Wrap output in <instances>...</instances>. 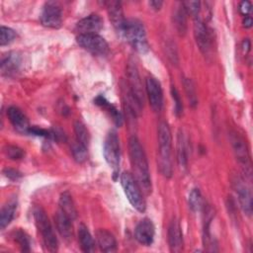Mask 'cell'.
<instances>
[{
  "label": "cell",
  "instance_id": "1",
  "mask_svg": "<svg viewBox=\"0 0 253 253\" xmlns=\"http://www.w3.org/2000/svg\"><path fill=\"white\" fill-rule=\"evenodd\" d=\"M128 153L133 177L143 193L146 195L151 194L152 186L147 158L140 141L134 135L128 139Z\"/></svg>",
  "mask_w": 253,
  "mask_h": 253
},
{
  "label": "cell",
  "instance_id": "2",
  "mask_svg": "<svg viewBox=\"0 0 253 253\" xmlns=\"http://www.w3.org/2000/svg\"><path fill=\"white\" fill-rule=\"evenodd\" d=\"M158 168L161 174L170 178L173 174L172 164V138L169 126L166 122L158 125Z\"/></svg>",
  "mask_w": 253,
  "mask_h": 253
},
{
  "label": "cell",
  "instance_id": "3",
  "mask_svg": "<svg viewBox=\"0 0 253 253\" xmlns=\"http://www.w3.org/2000/svg\"><path fill=\"white\" fill-rule=\"evenodd\" d=\"M139 53H146L149 45L142 23L136 19H126L120 34Z\"/></svg>",
  "mask_w": 253,
  "mask_h": 253
},
{
  "label": "cell",
  "instance_id": "4",
  "mask_svg": "<svg viewBox=\"0 0 253 253\" xmlns=\"http://www.w3.org/2000/svg\"><path fill=\"white\" fill-rule=\"evenodd\" d=\"M34 219H35L36 226L39 232L41 233V236L45 248L49 252L57 251L58 249L57 238L55 236L51 223L48 219V216L41 207H37L34 210Z\"/></svg>",
  "mask_w": 253,
  "mask_h": 253
},
{
  "label": "cell",
  "instance_id": "5",
  "mask_svg": "<svg viewBox=\"0 0 253 253\" xmlns=\"http://www.w3.org/2000/svg\"><path fill=\"white\" fill-rule=\"evenodd\" d=\"M121 184L124 192L130 205L139 212H143L146 209L145 200L142 195V190L135 178L129 172H124L121 175Z\"/></svg>",
  "mask_w": 253,
  "mask_h": 253
},
{
  "label": "cell",
  "instance_id": "6",
  "mask_svg": "<svg viewBox=\"0 0 253 253\" xmlns=\"http://www.w3.org/2000/svg\"><path fill=\"white\" fill-rule=\"evenodd\" d=\"M103 153L106 162L114 170V174L117 175L121 161V147L118 134L115 130H111L107 134L104 141Z\"/></svg>",
  "mask_w": 253,
  "mask_h": 253
},
{
  "label": "cell",
  "instance_id": "7",
  "mask_svg": "<svg viewBox=\"0 0 253 253\" xmlns=\"http://www.w3.org/2000/svg\"><path fill=\"white\" fill-rule=\"evenodd\" d=\"M77 43L94 55H106L109 52V44L98 34H80L76 38Z\"/></svg>",
  "mask_w": 253,
  "mask_h": 253
},
{
  "label": "cell",
  "instance_id": "8",
  "mask_svg": "<svg viewBox=\"0 0 253 253\" xmlns=\"http://www.w3.org/2000/svg\"><path fill=\"white\" fill-rule=\"evenodd\" d=\"M230 141H231V145H232L233 152L235 154L236 159L243 167L245 173L250 176L251 175L250 155H249L248 147L244 138L237 132L233 131L230 134Z\"/></svg>",
  "mask_w": 253,
  "mask_h": 253
},
{
  "label": "cell",
  "instance_id": "9",
  "mask_svg": "<svg viewBox=\"0 0 253 253\" xmlns=\"http://www.w3.org/2000/svg\"><path fill=\"white\" fill-rule=\"evenodd\" d=\"M41 23L47 28L57 29L62 24V10L55 2H46L42 10Z\"/></svg>",
  "mask_w": 253,
  "mask_h": 253
},
{
  "label": "cell",
  "instance_id": "10",
  "mask_svg": "<svg viewBox=\"0 0 253 253\" xmlns=\"http://www.w3.org/2000/svg\"><path fill=\"white\" fill-rule=\"evenodd\" d=\"M127 89L132 95V97L138 102L142 107L144 102V93L142 90V85L139 77V73L135 62H128L127 68Z\"/></svg>",
  "mask_w": 253,
  "mask_h": 253
},
{
  "label": "cell",
  "instance_id": "11",
  "mask_svg": "<svg viewBox=\"0 0 253 253\" xmlns=\"http://www.w3.org/2000/svg\"><path fill=\"white\" fill-rule=\"evenodd\" d=\"M233 187L242 211L246 215L250 216L252 214V194L250 187L239 177L233 180Z\"/></svg>",
  "mask_w": 253,
  "mask_h": 253
},
{
  "label": "cell",
  "instance_id": "12",
  "mask_svg": "<svg viewBox=\"0 0 253 253\" xmlns=\"http://www.w3.org/2000/svg\"><path fill=\"white\" fill-rule=\"evenodd\" d=\"M145 90L152 110L160 112L163 107V92L160 83L154 77H147L145 79Z\"/></svg>",
  "mask_w": 253,
  "mask_h": 253
},
{
  "label": "cell",
  "instance_id": "13",
  "mask_svg": "<svg viewBox=\"0 0 253 253\" xmlns=\"http://www.w3.org/2000/svg\"><path fill=\"white\" fill-rule=\"evenodd\" d=\"M194 36L200 50L208 54L211 50V36L205 22L199 17H196L194 21Z\"/></svg>",
  "mask_w": 253,
  "mask_h": 253
},
{
  "label": "cell",
  "instance_id": "14",
  "mask_svg": "<svg viewBox=\"0 0 253 253\" xmlns=\"http://www.w3.org/2000/svg\"><path fill=\"white\" fill-rule=\"evenodd\" d=\"M155 228L149 218H143L138 222L134 229L135 239L142 245L150 246L153 243Z\"/></svg>",
  "mask_w": 253,
  "mask_h": 253
},
{
  "label": "cell",
  "instance_id": "15",
  "mask_svg": "<svg viewBox=\"0 0 253 253\" xmlns=\"http://www.w3.org/2000/svg\"><path fill=\"white\" fill-rule=\"evenodd\" d=\"M103 28V20L97 14H91L81 19L77 25L76 30L80 34H97Z\"/></svg>",
  "mask_w": 253,
  "mask_h": 253
},
{
  "label": "cell",
  "instance_id": "16",
  "mask_svg": "<svg viewBox=\"0 0 253 253\" xmlns=\"http://www.w3.org/2000/svg\"><path fill=\"white\" fill-rule=\"evenodd\" d=\"M168 243L172 252H181L183 250V233L179 221L174 218L168 228Z\"/></svg>",
  "mask_w": 253,
  "mask_h": 253
},
{
  "label": "cell",
  "instance_id": "17",
  "mask_svg": "<svg viewBox=\"0 0 253 253\" xmlns=\"http://www.w3.org/2000/svg\"><path fill=\"white\" fill-rule=\"evenodd\" d=\"M22 58L17 52H8L1 58V72L5 76L15 75L21 66Z\"/></svg>",
  "mask_w": 253,
  "mask_h": 253
},
{
  "label": "cell",
  "instance_id": "18",
  "mask_svg": "<svg viewBox=\"0 0 253 253\" xmlns=\"http://www.w3.org/2000/svg\"><path fill=\"white\" fill-rule=\"evenodd\" d=\"M7 117L17 131L22 133H26L29 131V121L26 115L22 112V110L17 107H10L7 110Z\"/></svg>",
  "mask_w": 253,
  "mask_h": 253
},
{
  "label": "cell",
  "instance_id": "19",
  "mask_svg": "<svg viewBox=\"0 0 253 253\" xmlns=\"http://www.w3.org/2000/svg\"><path fill=\"white\" fill-rule=\"evenodd\" d=\"M72 221L73 220L64 214L60 210H58L54 215V223L56 225L57 231L66 241L71 240L73 237Z\"/></svg>",
  "mask_w": 253,
  "mask_h": 253
},
{
  "label": "cell",
  "instance_id": "20",
  "mask_svg": "<svg viewBox=\"0 0 253 253\" xmlns=\"http://www.w3.org/2000/svg\"><path fill=\"white\" fill-rule=\"evenodd\" d=\"M107 8H108V13L110 20L115 27L116 31L121 34L123 27L125 25V22L126 19L124 17L122 5L118 1H110L107 3Z\"/></svg>",
  "mask_w": 253,
  "mask_h": 253
},
{
  "label": "cell",
  "instance_id": "21",
  "mask_svg": "<svg viewBox=\"0 0 253 253\" xmlns=\"http://www.w3.org/2000/svg\"><path fill=\"white\" fill-rule=\"evenodd\" d=\"M97 244L103 252H115L117 250V241L115 236L106 229H98L96 231Z\"/></svg>",
  "mask_w": 253,
  "mask_h": 253
},
{
  "label": "cell",
  "instance_id": "22",
  "mask_svg": "<svg viewBox=\"0 0 253 253\" xmlns=\"http://www.w3.org/2000/svg\"><path fill=\"white\" fill-rule=\"evenodd\" d=\"M59 209L64 214H66L70 219L74 220L77 217V210L74 205L72 196L69 192H63L59 197L58 202Z\"/></svg>",
  "mask_w": 253,
  "mask_h": 253
},
{
  "label": "cell",
  "instance_id": "23",
  "mask_svg": "<svg viewBox=\"0 0 253 253\" xmlns=\"http://www.w3.org/2000/svg\"><path fill=\"white\" fill-rule=\"evenodd\" d=\"M95 104L100 106L101 108H103L104 110H106L108 112V114L112 117L114 123L116 124V126H121L123 124V116L122 114L119 112V110L112 105L104 96L100 95L95 99Z\"/></svg>",
  "mask_w": 253,
  "mask_h": 253
},
{
  "label": "cell",
  "instance_id": "24",
  "mask_svg": "<svg viewBox=\"0 0 253 253\" xmlns=\"http://www.w3.org/2000/svg\"><path fill=\"white\" fill-rule=\"evenodd\" d=\"M16 210H17V201L14 199L10 200L2 207L1 212H0V228L1 229H4L13 220Z\"/></svg>",
  "mask_w": 253,
  "mask_h": 253
},
{
  "label": "cell",
  "instance_id": "25",
  "mask_svg": "<svg viewBox=\"0 0 253 253\" xmlns=\"http://www.w3.org/2000/svg\"><path fill=\"white\" fill-rule=\"evenodd\" d=\"M78 241L82 251L93 252L95 250V241L84 224H80L78 227Z\"/></svg>",
  "mask_w": 253,
  "mask_h": 253
},
{
  "label": "cell",
  "instance_id": "26",
  "mask_svg": "<svg viewBox=\"0 0 253 253\" xmlns=\"http://www.w3.org/2000/svg\"><path fill=\"white\" fill-rule=\"evenodd\" d=\"M175 11L173 14V22L178 31V33L183 36L187 31V13L182 5V3H178L177 7H175Z\"/></svg>",
  "mask_w": 253,
  "mask_h": 253
},
{
  "label": "cell",
  "instance_id": "27",
  "mask_svg": "<svg viewBox=\"0 0 253 253\" xmlns=\"http://www.w3.org/2000/svg\"><path fill=\"white\" fill-rule=\"evenodd\" d=\"M177 161L181 168L187 167L188 155H187V146L183 133L180 131L177 139Z\"/></svg>",
  "mask_w": 253,
  "mask_h": 253
},
{
  "label": "cell",
  "instance_id": "28",
  "mask_svg": "<svg viewBox=\"0 0 253 253\" xmlns=\"http://www.w3.org/2000/svg\"><path fill=\"white\" fill-rule=\"evenodd\" d=\"M74 131H75V135H76V140L88 147L89 142H90V134H89V131L86 128L85 125L83 123L77 121L74 124Z\"/></svg>",
  "mask_w": 253,
  "mask_h": 253
},
{
  "label": "cell",
  "instance_id": "29",
  "mask_svg": "<svg viewBox=\"0 0 253 253\" xmlns=\"http://www.w3.org/2000/svg\"><path fill=\"white\" fill-rule=\"evenodd\" d=\"M87 149H88L87 146L83 145L82 143H80L76 139L71 144V152H72L73 158L78 163H82V162H84L87 159V155H88Z\"/></svg>",
  "mask_w": 253,
  "mask_h": 253
},
{
  "label": "cell",
  "instance_id": "30",
  "mask_svg": "<svg viewBox=\"0 0 253 253\" xmlns=\"http://www.w3.org/2000/svg\"><path fill=\"white\" fill-rule=\"evenodd\" d=\"M189 207L193 211H199L203 208L202 194L199 189H192L188 198Z\"/></svg>",
  "mask_w": 253,
  "mask_h": 253
},
{
  "label": "cell",
  "instance_id": "31",
  "mask_svg": "<svg viewBox=\"0 0 253 253\" xmlns=\"http://www.w3.org/2000/svg\"><path fill=\"white\" fill-rule=\"evenodd\" d=\"M14 239L19 244L23 252H29L31 250V239L30 236L22 229H18L14 233Z\"/></svg>",
  "mask_w": 253,
  "mask_h": 253
},
{
  "label": "cell",
  "instance_id": "32",
  "mask_svg": "<svg viewBox=\"0 0 253 253\" xmlns=\"http://www.w3.org/2000/svg\"><path fill=\"white\" fill-rule=\"evenodd\" d=\"M183 85L191 106L196 107V105L198 104V97H197V92H196V87L194 82L190 78H184Z\"/></svg>",
  "mask_w": 253,
  "mask_h": 253
},
{
  "label": "cell",
  "instance_id": "33",
  "mask_svg": "<svg viewBox=\"0 0 253 253\" xmlns=\"http://www.w3.org/2000/svg\"><path fill=\"white\" fill-rule=\"evenodd\" d=\"M17 38V34L11 28L1 26L0 28V44L2 46L9 44Z\"/></svg>",
  "mask_w": 253,
  "mask_h": 253
},
{
  "label": "cell",
  "instance_id": "34",
  "mask_svg": "<svg viewBox=\"0 0 253 253\" xmlns=\"http://www.w3.org/2000/svg\"><path fill=\"white\" fill-rule=\"evenodd\" d=\"M3 151L5 155L12 160H20L25 156L24 150L15 145H6Z\"/></svg>",
  "mask_w": 253,
  "mask_h": 253
},
{
  "label": "cell",
  "instance_id": "35",
  "mask_svg": "<svg viewBox=\"0 0 253 253\" xmlns=\"http://www.w3.org/2000/svg\"><path fill=\"white\" fill-rule=\"evenodd\" d=\"M187 15H191L193 17H198L201 10V3L199 1H184L181 2Z\"/></svg>",
  "mask_w": 253,
  "mask_h": 253
},
{
  "label": "cell",
  "instance_id": "36",
  "mask_svg": "<svg viewBox=\"0 0 253 253\" xmlns=\"http://www.w3.org/2000/svg\"><path fill=\"white\" fill-rule=\"evenodd\" d=\"M171 95H172V98L174 100L175 114L179 117V116H181V114L183 112V105H182V101H181L180 95H179L177 89L174 86L171 87Z\"/></svg>",
  "mask_w": 253,
  "mask_h": 253
},
{
  "label": "cell",
  "instance_id": "37",
  "mask_svg": "<svg viewBox=\"0 0 253 253\" xmlns=\"http://www.w3.org/2000/svg\"><path fill=\"white\" fill-rule=\"evenodd\" d=\"M3 173H4V175H5L7 178H9L10 180H18L19 178L22 177V174H21L19 171L15 170V169H11V168H6V169H4Z\"/></svg>",
  "mask_w": 253,
  "mask_h": 253
},
{
  "label": "cell",
  "instance_id": "38",
  "mask_svg": "<svg viewBox=\"0 0 253 253\" xmlns=\"http://www.w3.org/2000/svg\"><path fill=\"white\" fill-rule=\"evenodd\" d=\"M239 10L242 15L248 16L251 11V3L249 1H242L239 5Z\"/></svg>",
  "mask_w": 253,
  "mask_h": 253
},
{
  "label": "cell",
  "instance_id": "39",
  "mask_svg": "<svg viewBox=\"0 0 253 253\" xmlns=\"http://www.w3.org/2000/svg\"><path fill=\"white\" fill-rule=\"evenodd\" d=\"M250 47H251L250 41H249L248 39H245V40L242 42V50H243V52L246 54V53L250 50Z\"/></svg>",
  "mask_w": 253,
  "mask_h": 253
},
{
  "label": "cell",
  "instance_id": "40",
  "mask_svg": "<svg viewBox=\"0 0 253 253\" xmlns=\"http://www.w3.org/2000/svg\"><path fill=\"white\" fill-rule=\"evenodd\" d=\"M149 5L154 9V10H159L161 8V6L163 5V2L162 1H150L149 2Z\"/></svg>",
  "mask_w": 253,
  "mask_h": 253
},
{
  "label": "cell",
  "instance_id": "41",
  "mask_svg": "<svg viewBox=\"0 0 253 253\" xmlns=\"http://www.w3.org/2000/svg\"><path fill=\"white\" fill-rule=\"evenodd\" d=\"M243 26L245 27V28H250L251 26H252V18L250 17V16H245V18H244V20H243Z\"/></svg>",
  "mask_w": 253,
  "mask_h": 253
}]
</instances>
